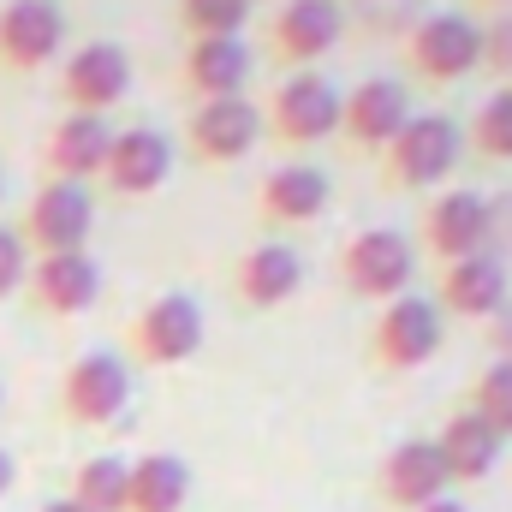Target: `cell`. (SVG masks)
<instances>
[{
    "label": "cell",
    "instance_id": "obj_1",
    "mask_svg": "<svg viewBox=\"0 0 512 512\" xmlns=\"http://www.w3.org/2000/svg\"><path fill=\"white\" fill-rule=\"evenodd\" d=\"M203 340H209V322H203V304L191 292L149 298L126 328V346L143 370H179L203 352Z\"/></svg>",
    "mask_w": 512,
    "mask_h": 512
},
{
    "label": "cell",
    "instance_id": "obj_2",
    "mask_svg": "<svg viewBox=\"0 0 512 512\" xmlns=\"http://www.w3.org/2000/svg\"><path fill=\"white\" fill-rule=\"evenodd\" d=\"M465 155V126L447 114H411L405 131L382 149V179L393 191H435Z\"/></svg>",
    "mask_w": 512,
    "mask_h": 512
},
{
    "label": "cell",
    "instance_id": "obj_3",
    "mask_svg": "<svg viewBox=\"0 0 512 512\" xmlns=\"http://www.w3.org/2000/svg\"><path fill=\"white\" fill-rule=\"evenodd\" d=\"M405 60L423 84H459L483 72V24L471 12H417L405 30Z\"/></svg>",
    "mask_w": 512,
    "mask_h": 512
},
{
    "label": "cell",
    "instance_id": "obj_4",
    "mask_svg": "<svg viewBox=\"0 0 512 512\" xmlns=\"http://www.w3.org/2000/svg\"><path fill=\"white\" fill-rule=\"evenodd\" d=\"M340 280L352 298H370V304H393L411 292L417 280V245L399 233V227H364L340 245Z\"/></svg>",
    "mask_w": 512,
    "mask_h": 512
},
{
    "label": "cell",
    "instance_id": "obj_5",
    "mask_svg": "<svg viewBox=\"0 0 512 512\" xmlns=\"http://www.w3.org/2000/svg\"><path fill=\"white\" fill-rule=\"evenodd\" d=\"M441 346H447V316H441V304H435V298L405 292V298L382 304L376 334H370V352H376V364H382V370L411 376V370H423Z\"/></svg>",
    "mask_w": 512,
    "mask_h": 512
},
{
    "label": "cell",
    "instance_id": "obj_6",
    "mask_svg": "<svg viewBox=\"0 0 512 512\" xmlns=\"http://www.w3.org/2000/svg\"><path fill=\"white\" fill-rule=\"evenodd\" d=\"M340 102H346V90H334L322 72H292V78L274 84V102L262 108V126L286 149H310V143L340 131Z\"/></svg>",
    "mask_w": 512,
    "mask_h": 512
},
{
    "label": "cell",
    "instance_id": "obj_7",
    "mask_svg": "<svg viewBox=\"0 0 512 512\" xmlns=\"http://www.w3.org/2000/svg\"><path fill=\"white\" fill-rule=\"evenodd\" d=\"M131 405V364L120 352H84L60 376V411L78 429H108Z\"/></svg>",
    "mask_w": 512,
    "mask_h": 512
},
{
    "label": "cell",
    "instance_id": "obj_8",
    "mask_svg": "<svg viewBox=\"0 0 512 512\" xmlns=\"http://www.w3.org/2000/svg\"><path fill=\"white\" fill-rule=\"evenodd\" d=\"M24 245L36 256H60V251H84L90 233H96V197L90 185H66V179H48L30 209H24Z\"/></svg>",
    "mask_w": 512,
    "mask_h": 512
},
{
    "label": "cell",
    "instance_id": "obj_9",
    "mask_svg": "<svg viewBox=\"0 0 512 512\" xmlns=\"http://www.w3.org/2000/svg\"><path fill=\"white\" fill-rule=\"evenodd\" d=\"M423 251L447 262H465L477 251H495V203L477 191H441L423 209Z\"/></svg>",
    "mask_w": 512,
    "mask_h": 512
},
{
    "label": "cell",
    "instance_id": "obj_10",
    "mask_svg": "<svg viewBox=\"0 0 512 512\" xmlns=\"http://www.w3.org/2000/svg\"><path fill=\"white\" fill-rule=\"evenodd\" d=\"M376 489L393 512H423L429 501H447L453 495V477L441 465V447L435 435H411L399 447H387L382 471H376Z\"/></svg>",
    "mask_w": 512,
    "mask_h": 512
},
{
    "label": "cell",
    "instance_id": "obj_11",
    "mask_svg": "<svg viewBox=\"0 0 512 512\" xmlns=\"http://www.w3.org/2000/svg\"><path fill=\"white\" fill-rule=\"evenodd\" d=\"M262 108H256L251 96H221V102H197L191 108V120H185V149L197 155V161H209V167H221V161H239V155H251L256 143H262Z\"/></svg>",
    "mask_w": 512,
    "mask_h": 512
},
{
    "label": "cell",
    "instance_id": "obj_12",
    "mask_svg": "<svg viewBox=\"0 0 512 512\" xmlns=\"http://www.w3.org/2000/svg\"><path fill=\"white\" fill-rule=\"evenodd\" d=\"M131 90V54L120 42H84L66 54V72H60V96L72 102V114H102L120 108Z\"/></svg>",
    "mask_w": 512,
    "mask_h": 512
},
{
    "label": "cell",
    "instance_id": "obj_13",
    "mask_svg": "<svg viewBox=\"0 0 512 512\" xmlns=\"http://www.w3.org/2000/svg\"><path fill=\"white\" fill-rule=\"evenodd\" d=\"M405 120H411V90L399 78H387V72L352 84L346 102H340V137L358 143V149H370V155H382L387 143L405 131Z\"/></svg>",
    "mask_w": 512,
    "mask_h": 512
},
{
    "label": "cell",
    "instance_id": "obj_14",
    "mask_svg": "<svg viewBox=\"0 0 512 512\" xmlns=\"http://www.w3.org/2000/svg\"><path fill=\"white\" fill-rule=\"evenodd\" d=\"M507 298H512V274L501 262V251H477L465 262H447L441 280H435L441 316H459V322H489Z\"/></svg>",
    "mask_w": 512,
    "mask_h": 512
},
{
    "label": "cell",
    "instance_id": "obj_15",
    "mask_svg": "<svg viewBox=\"0 0 512 512\" xmlns=\"http://www.w3.org/2000/svg\"><path fill=\"white\" fill-rule=\"evenodd\" d=\"M328 203H334V179L310 161H280L256 185V215L268 227H310Z\"/></svg>",
    "mask_w": 512,
    "mask_h": 512
},
{
    "label": "cell",
    "instance_id": "obj_16",
    "mask_svg": "<svg viewBox=\"0 0 512 512\" xmlns=\"http://www.w3.org/2000/svg\"><path fill=\"white\" fill-rule=\"evenodd\" d=\"M173 179V137L155 126H126L114 131V149H108V167H102V185L114 197H149Z\"/></svg>",
    "mask_w": 512,
    "mask_h": 512
},
{
    "label": "cell",
    "instance_id": "obj_17",
    "mask_svg": "<svg viewBox=\"0 0 512 512\" xmlns=\"http://www.w3.org/2000/svg\"><path fill=\"white\" fill-rule=\"evenodd\" d=\"M66 48V12L54 0H6L0 6V60L12 72H36Z\"/></svg>",
    "mask_w": 512,
    "mask_h": 512
},
{
    "label": "cell",
    "instance_id": "obj_18",
    "mask_svg": "<svg viewBox=\"0 0 512 512\" xmlns=\"http://www.w3.org/2000/svg\"><path fill=\"white\" fill-rule=\"evenodd\" d=\"M340 30H346V6L340 0H286L274 30H268V42H274V54L286 66L310 72V60H322L340 42Z\"/></svg>",
    "mask_w": 512,
    "mask_h": 512
},
{
    "label": "cell",
    "instance_id": "obj_19",
    "mask_svg": "<svg viewBox=\"0 0 512 512\" xmlns=\"http://www.w3.org/2000/svg\"><path fill=\"white\" fill-rule=\"evenodd\" d=\"M108 149H114V126H108L102 114H66L60 126L48 131L42 167H48V179L90 185V179H102V167H108Z\"/></svg>",
    "mask_w": 512,
    "mask_h": 512
},
{
    "label": "cell",
    "instance_id": "obj_20",
    "mask_svg": "<svg viewBox=\"0 0 512 512\" xmlns=\"http://www.w3.org/2000/svg\"><path fill=\"white\" fill-rule=\"evenodd\" d=\"M30 298L48 316H84L102 298V268L90 251H60V256H36L30 262Z\"/></svg>",
    "mask_w": 512,
    "mask_h": 512
},
{
    "label": "cell",
    "instance_id": "obj_21",
    "mask_svg": "<svg viewBox=\"0 0 512 512\" xmlns=\"http://www.w3.org/2000/svg\"><path fill=\"white\" fill-rule=\"evenodd\" d=\"M233 286H239V298L251 310H280V304H292L304 292V256L286 239H262V245H251V251L239 256Z\"/></svg>",
    "mask_w": 512,
    "mask_h": 512
},
{
    "label": "cell",
    "instance_id": "obj_22",
    "mask_svg": "<svg viewBox=\"0 0 512 512\" xmlns=\"http://www.w3.org/2000/svg\"><path fill=\"white\" fill-rule=\"evenodd\" d=\"M179 84L197 102L245 96V84H251V48H245V36H203V42H191L185 66H179Z\"/></svg>",
    "mask_w": 512,
    "mask_h": 512
},
{
    "label": "cell",
    "instance_id": "obj_23",
    "mask_svg": "<svg viewBox=\"0 0 512 512\" xmlns=\"http://www.w3.org/2000/svg\"><path fill=\"white\" fill-rule=\"evenodd\" d=\"M435 447H441V465H447L453 483H489V477L501 471V453H507V441H501L471 405H459V411L435 429Z\"/></svg>",
    "mask_w": 512,
    "mask_h": 512
},
{
    "label": "cell",
    "instance_id": "obj_24",
    "mask_svg": "<svg viewBox=\"0 0 512 512\" xmlns=\"http://www.w3.org/2000/svg\"><path fill=\"white\" fill-rule=\"evenodd\" d=\"M191 495V465L173 453H143L131 459V495L126 512H185Z\"/></svg>",
    "mask_w": 512,
    "mask_h": 512
},
{
    "label": "cell",
    "instance_id": "obj_25",
    "mask_svg": "<svg viewBox=\"0 0 512 512\" xmlns=\"http://www.w3.org/2000/svg\"><path fill=\"white\" fill-rule=\"evenodd\" d=\"M126 495H131V459L120 453H96L72 471V489L66 501H78L84 512H126Z\"/></svg>",
    "mask_w": 512,
    "mask_h": 512
},
{
    "label": "cell",
    "instance_id": "obj_26",
    "mask_svg": "<svg viewBox=\"0 0 512 512\" xmlns=\"http://www.w3.org/2000/svg\"><path fill=\"white\" fill-rule=\"evenodd\" d=\"M465 149L483 161H512V84H501L465 126Z\"/></svg>",
    "mask_w": 512,
    "mask_h": 512
},
{
    "label": "cell",
    "instance_id": "obj_27",
    "mask_svg": "<svg viewBox=\"0 0 512 512\" xmlns=\"http://www.w3.org/2000/svg\"><path fill=\"white\" fill-rule=\"evenodd\" d=\"M471 411H477L501 441H512V364L507 358H489V364H483V376L471 382Z\"/></svg>",
    "mask_w": 512,
    "mask_h": 512
},
{
    "label": "cell",
    "instance_id": "obj_28",
    "mask_svg": "<svg viewBox=\"0 0 512 512\" xmlns=\"http://www.w3.org/2000/svg\"><path fill=\"white\" fill-rule=\"evenodd\" d=\"M251 18V0H179V24L191 42L203 36H239Z\"/></svg>",
    "mask_w": 512,
    "mask_h": 512
},
{
    "label": "cell",
    "instance_id": "obj_29",
    "mask_svg": "<svg viewBox=\"0 0 512 512\" xmlns=\"http://www.w3.org/2000/svg\"><path fill=\"white\" fill-rule=\"evenodd\" d=\"M30 245H24V233L18 227H0V304L18 292V286H30Z\"/></svg>",
    "mask_w": 512,
    "mask_h": 512
},
{
    "label": "cell",
    "instance_id": "obj_30",
    "mask_svg": "<svg viewBox=\"0 0 512 512\" xmlns=\"http://www.w3.org/2000/svg\"><path fill=\"white\" fill-rule=\"evenodd\" d=\"M483 72H495V78L512 84V12L483 24Z\"/></svg>",
    "mask_w": 512,
    "mask_h": 512
},
{
    "label": "cell",
    "instance_id": "obj_31",
    "mask_svg": "<svg viewBox=\"0 0 512 512\" xmlns=\"http://www.w3.org/2000/svg\"><path fill=\"white\" fill-rule=\"evenodd\" d=\"M483 340H489V352H495V358H507V364H512V298L489 316V322H483Z\"/></svg>",
    "mask_w": 512,
    "mask_h": 512
},
{
    "label": "cell",
    "instance_id": "obj_32",
    "mask_svg": "<svg viewBox=\"0 0 512 512\" xmlns=\"http://www.w3.org/2000/svg\"><path fill=\"white\" fill-rule=\"evenodd\" d=\"M12 483H18V465H12V453H6V447H0V501H6V495H12Z\"/></svg>",
    "mask_w": 512,
    "mask_h": 512
},
{
    "label": "cell",
    "instance_id": "obj_33",
    "mask_svg": "<svg viewBox=\"0 0 512 512\" xmlns=\"http://www.w3.org/2000/svg\"><path fill=\"white\" fill-rule=\"evenodd\" d=\"M423 512H471V507H465V501H453V495H447V501H429V507H423Z\"/></svg>",
    "mask_w": 512,
    "mask_h": 512
},
{
    "label": "cell",
    "instance_id": "obj_34",
    "mask_svg": "<svg viewBox=\"0 0 512 512\" xmlns=\"http://www.w3.org/2000/svg\"><path fill=\"white\" fill-rule=\"evenodd\" d=\"M42 512H84V507H78V501H66V495H60V501H48V507H42Z\"/></svg>",
    "mask_w": 512,
    "mask_h": 512
},
{
    "label": "cell",
    "instance_id": "obj_35",
    "mask_svg": "<svg viewBox=\"0 0 512 512\" xmlns=\"http://www.w3.org/2000/svg\"><path fill=\"white\" fill-rule=\"evenodd\" d=\"M477 6H512V0H477Z\"/></svg>",
    "mask_w": 512,
    "mask_h": 512
},
{
    "label": "cell",
    "instance_id": "obj_36",
    "mask_svg": "<svg viewBox=\"0 0 512 512\" xmlns=\"http://www.w3.org/2000/svg\"><path fill=\"white\" fill-rule=\"evenodd\" d=\"M0 197H6V173H0Z\"/></svg>",
    "mask_w": 512,
    "mask_h": 512
},
{
    "label": "cell",
    "instance_id": "obj_37",
    "mask_svg": "<svg viewBox=\"0 0 512 512\" xmlns=\"http://www.w3.org/2000/svg\"><path fill=\"white\" fill-rule=\"evenodd\" d=\"M0 405H6V387H0Z\"/></svg>",
    "mask_w": 512,
    "mask_h": 512
},
{
    "label": "cell",
    "instance_id": "obj_38",
    "mask_svg": "<svg viewBox=\"0 0 512 512\" xmlns=\"http://www.w3.org/2000/svg\"><path fill=\"white\" fill-rule=\"evenodd\" d=\"M251 6H256V0H251Z\"/></svg>",
    "mask_w": 512,
    "mask_h": 512
}]
</instances>
